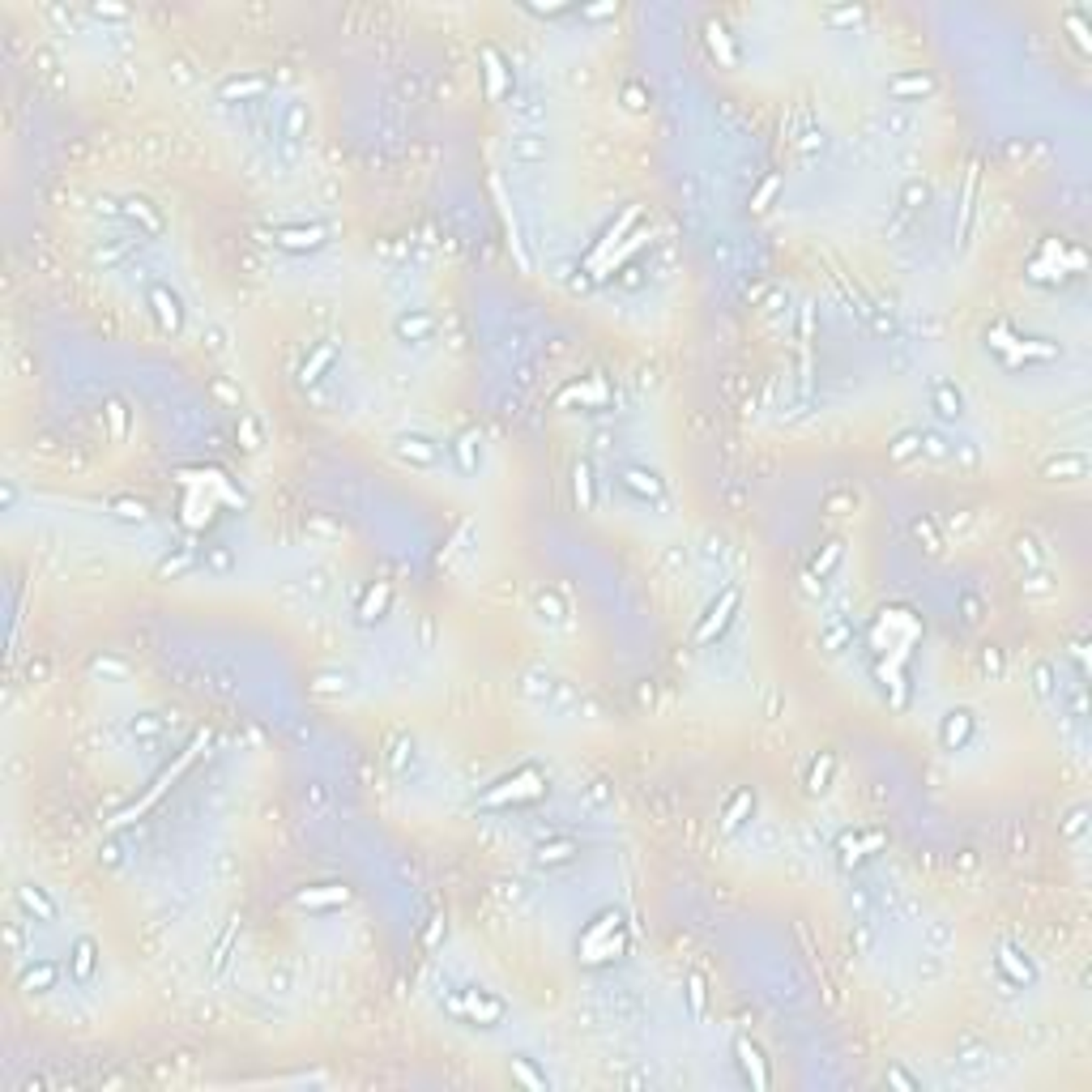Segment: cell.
Returning <instances> with one entry per match:
<instances>
[{
    "instance_id": "d6a6232c",
    "label": "cell",
    "mask_w": 1092,
    "mask_h": 1092,
    "mask_svg": "<svg viewBox=\"0 0 1092 1092\" xmlns=\"http://www.w3.org/2000/svg\"><path fill=\"white\" fill-rule=\"evenodd\" d=\"M201 564H205V572H214V576H231L235 572V551H231V546H205Z\"/></svg>"
},
{
    "instance_id": "be15d7a7",
    "label": "cell",
    "mask_w": 1092,
    "mask_h": 1092,
    "mask_svg": "<svg viewBox=\"0 0 1092 1092\" xmlns=\"http://www.w3.org/2000/svg\"><path fill=\"white\" fill-rule=\"evenodd\" d=\"M593 444H597L602 452H610V448H614V431H593Z\"/></svg>"
},
{
    "instance_id": "83f0119b",
    "label": "cell",
    "mask_w": 1092,
    "mask_h": 1092,
    "mask_svg": "<svg viewBox=\"0 0 1092 1092\" xmlns=\"http://www.w3.org/2000/svg\"><path fill=\"white\" fill-rule=\"evenodd\" d=\"M265 90H269V82H265V78H227V82L218 86V94H222L227 103H235V99H239V103H248V99H260Z\"/></svg>"
},
{
    "instance_id": "94428289",
    "label": "cell",
    "mask_w": 1092,
    "mask_h": 1092,
    "mask_svg": "<svg viewBox=\"0 0 1092 1092\" xmlns=\"http://www.w3.org/2000/svg\"><path fill=\"white\" fill-rule=\"evenodd\" d=\"M887 1084H901V1088H918V1079H913L909 1071H901V1067H892V1071H887Z\"/></svg>"
},
{
    "instance_id": "30bf717a",
    "label": "cell",
    "mask_w": 1092,
    "mask_h": 1092,
    "mask_svg": "<svg viewBox=\"0 0 1092 1092\" xmlns=\"http://www.w3.org/2000/svg\"><path fill=\"white\" fill-rule=\"evenodd\" d=\"M939 90V82L930 73H892L887 78V99L892 103H922Z\"/></svg>"
},
{
    "instance_id": "44dd1931",
    "label": "cell",
    "mask_w": 1092,
    "mask_h": 1092,
    "mask_svg": "<svg viewBox=\"0 0 1092 1092\" xmlns=\"http://www.w3.org/2000/svg\"><path fill=\"white\" fill-rule=\"evenodd\" d=\"M388 602H393V585L388 581H376L363 597H359V624H376V619H384V610H388Z\"/></svg>"
},
{
    "instance_id": "7402d4cb",
    "label": "cell",
    "mask_w": 1092,
    "mask_h": 1092,
    "mask_svg": "<svg viewBox=\"0 0 1092 1092\" xmlns=\"http://www.w3.org/2000/svg\"><path fill=\"white\" fill-rule=\"evenodd\" d=\"M60 982V965L56 961H35L30 969H22V990L26 994H47Z\"/></svg>"
},
{
    "instance_id": "7bdbcfd3",
    "label": "cell",
    "mask_w": 1092,
    "mask_h": 1092,
    "mask_svg": "<svg viewBox=\"0 0 1092 1092\" xmlns=\"http://www.w3.org/2000/svg\"><path fill=\"white\" fill-rule=\"evenodd\" d=\"M512 115H517V120H525V124H538V120H542V115H546V107H542V103H538V99H529V94H521V99H517V103H512Z\"/></svg>"
},
{
    "instance_id": "7dc6e473",
    "label": "cell",
    "mask_w": 1092,
    "mask_h": 1092,
    "mask_svg": "<svg viewBox=\"0 0 1092 1092\" xmlns=\"http://www.w3.org/2000/svg\"><path fill=\"white\" fill-rule=\"evenodd\" d=\"M576 500H581L585 508H593V469H589V465L576 469Z\"/></svg>"
},
{
    "instance_id": "9f6ffc18",
    "label": "cell",
    "mask_w": 1092,
    "mask_h": 1092,
    "mask_svg": "<svg viewBox=\"0 0 1092 1092\" xmlns=\"http://www.w3.org/2000/svg\"><path fill=\"white\" fill-rule=\"evenodd\" d=\"M922 201H926V184H918V179L905 184V205H909V210H918Z\"/></svg>"
},
{
    "instance_id": "4fadbf2b",
    "label": "cell",
    "mask_w": 1092,
    "mask_h": 1092,
    "mask_svg": "<svg viewBox=\"0 0 1092 1092\" xmlns=\"http://www.w3.org/2000/svg\"><path fill=\"white\" fill-rule=\"evenodd\" d=\"M930 410L943 423H961L965 419V393L956 380H934L930 384Z\"/></svg>"
},
{
    "instance_id": "f35d334b",
    "label": "cell",
    "mask_w": 1092,
    "mask_h": 1092,
    "mask_svg": "<svg viewBox=\"0 0 1092 1092\" xmlns=\"http://www.w3.org/2000/svg\"><path fill=\"white\" fill-rule=\"evenodd\" d=\"M866 845H870V849H879V845H883V837H879V832H870V837H866V841H862V837H841V845H837V849H841V862H845V866H849V862H858V858H866V854H862V849H866Z\"/></svg>"
},
{
    "instance_id": "2e32d148",
    "label": "cell",
    "mask_w": 1092,
    "mask_h": 1092,
    "mask_svg": "<svg viewBox=\"0 0 1092 1092\" xmlns=\"http://www.w3.org/2000/svg\"><path fill=\"white\" fill-rule=\"evenodd\" d=\"M94 969H99V943L90 934H78L73 947H68V973H73L78 982H90Z\"/></svg>"
},
{
    "instance_id": "5b68a950",
    "label": "cell",
    "mask_w": 1092,
    "mask_h": 1092,
    "mask_svg": "<svg viewBox=\"0 0 1092 1092\" xmlns=\"http://www.w3.org/2000/svg\"><path fill=\"white\" fill-rule=\"evenodd\" d=\"M436 316L431 312H423V308H405V312H397L393 316V337H397V346H431L436 341Z\"/></svg>"
},
{
    "instance_id": "91938a15",
    "label": "cell",
    "mask_w": 1092,
    "mask_h": 1092,
    "mask_svg": "<svg viewBox=\"0 0 1092 1092\" xmlns=\"http://www.w3.org/2000/svg\"><path fill=\"white\" fill-rule=\"evenodd\" d=\"M239 427H244V448H260V436H256V423H252V419H239Z\"/></svg>"
},
{
    "instance_id": "7c38bea8",
    "label": "cell",
    "mask_w": 1092,
    "mask_h": 1092,
    "mask_svg": "<svg viewBox=\"0 0 1092 1092\" xmlns=\"http://www.w3.org/2000/svg\"><path fill=\"white\" fill-rule=\"evenodd\" d=\"M124 222H132L136 227V235H146V239H158L163 235V214L154 210V205L146 201V196H124V214H120Z\"/></svg>"
},
{
    "instance_id": "b9f144b4",
    "label": "cell",
    "mask_w": 1092,
    "mask_h": 1092,
    "mask_svg": "<svg viewBox=\"0 0 1092 1092\" xmlns=\"http://www.w3.org/2000/svg\"><path fill=\"white\" fill-rule=\"evenodd\" d=\"M913 538H918V542H926V551H930V555H939V551H943V538H939V529H934L926 517H918V521H913Z\"/></svg>"
},
{
    "instance_id": "e7e4bbea",
    "label": "cell",
    "mask_w": 1092,
    "mask_h": 1092,
    "mask_svg": "<svg viewBox=\"0 0 1092 1092\" xmlns=\"http://www.w3.org/2000/svg\"><path fill=\"white\" fill-rule=\"evenodd\" d=\"M1071 30H1075V43H1079V47H1088V35H1084V22H1079V13H1071Z\"/></svg>"
},
{
    "instance_id": "3957f363",
    "label": "cell",
    "mask_w": 1092,
    "mask_h": 1092,
    "mask_svg": "<svg viewBox=\"0 0 1092 1092\" xmlns=\"http://www.w3.org/2000/svg\"><path fill=\"white\" fill-rule=\"evenodd\" d=\"M393 457L410 469H440L444 465V444L436 436H423V431H401L393 440Z\"/></svg>"
},
{
    "instance_id": "60d3db41",
    "label": "cell",
    "mask_w": 1092,
    "mask_h": 1092,
    "mask_svg": "<svg viewBox=\"0 0 1092 1092\" xmlns=\"http://www.w3.org/2000/svg\"><path fill=\"white\" fill-rule=\"evenodd\" d=\"M1084 832H1088V806H1071V811H1067V819H1063V837L1079 841Z\"/></svg>"
},
{
    "instance_id": "8992f818",
    "label": "cell",
    "mask_w": 1092,
    "mask_h": 1092,
    "mask_svg": "<svg viewBox=\"0 0 1092 1092\" xmlns=\"http://www.w3.org/2000/svg\"><path fill=\"white\" fill-rule=\"evenodd\" d=\"M146 303H150V312H154L163 333H179L184 329V299L167 282H150L146 286Z\"/></svg>"
},
{
    "instance_id": "ac0fdd59",
    "label": "cell",
    "mask_w": 1092,
    "mask_h": 1092,
    "mask_svg": "<svg viewBox=\"0 0 1092 1092\" xmlns=\"http://www.w3.org/2000/svg\"><path fill=\"white\" fill-rule=\"evenodd\" d=\"M18 905H22L35 922H56V918H60V905L47 897V887H39V883H22V887H18Z\"/></svg>"
},
{
    "instance_id": "ee69618b",
    "label": "cell",
    "mask_w": 1092,
    "mask_h": 1092,
    "mask_svg": "<svg viewBox=\"0 0 1092 1092\" xmlns=\"http://www.w3.org/2000/svg\"><path fill=\"white\" fill-rule=\"evenodd\" d=\"M512 1075L521 1079V1084H529V1088H546V1075H538L533 1067H529V1058H521V1054H512Z\"/></svg>"
},
{
    "instance_id": "484cf974",
    "label": "cell",
    "mask_w": 1092,
    "mask_h": 1092,
    "mask_svg": "<svg viewBox=\"0 0 1092 1092\" xmlns=\"http://www.w3.org/2000/svg\"><path fill=\"white\" fill-rule=\"evenodd\" d=\"M887 457H892L897 465L922 457V427H905V431H897L892 440H887Z\"/></svg>"
},
{
    "instance_id": "9c48e42d",
    "label": "cell",
    "mask_w": 1092,
    "mask_h": 1092,
    "mask_svg": "<svg viewBox=\"0 0 1092 1092\" xmlns=\"http://www.w3.org/2000/svg\"><path fill=\"white\" fill-rule=\"evenodd\" d=\"M994 965H998V977H1003L1007 986H1015V990H1024V986L1037 982V965H1033L1020 947H1003V951L994 956Z\"/></svg>"
},
{
    "instance_id": "603a6c76",
    "label": "cell",
    "mask_w": 1092,
    "mask_h": 1092,
    "mask_svg": "<svg viewBox=\"0 0 1092 1092\" xmlns=\"http://www.w3.org/2000/svg\"><path fill=\"white\" fill-rule=\"evenodd\" d=\"M107 517H111V521H124V525H146V521H150V508H146V500L111 495V500H107Z\"/></svg>"
},
{
    "instance_id": "816d5d0a",
    "label": "cell",
    "mask_w": 1092,
    "mask_h": 1092,
    "mask_svg": "<svg viewBox=\"0 0 1092 1092\" xmlns=\"http://www.w3.org/2000/svg\"><path fill=\"white\" fill-rule=\"evenodd\" d=\"M961 614H965V624H977L982 619V597L977 593H961Z\"/></svg>"
},
{
    "instance_id": "277c9868",
    "label": "cell",
    "mask_w": 1092,
    "mask_h": 1092,
    "mask_svg": "<svg viewBox=\"0 0 1092 1092\" xmlns=\"http://www.w3.org/2000/svg\"><path fill=\"white\" fill-rule=\"evenodd\" d=\"M269 244L282 248V252H316L329 244V227L320 222H282L269 231Z\"/></svg>"
},
{
    "instance_id": "5bb4252c",
    "label": "cell",
    "mask_w": 1092,
    "mask_h": 1092,
    "mask_svg": "<svg viewBox=\"0 0 1092 1092\" xmlns=\"http://www.w3.org/2000/svg\"><path fill=\"white\" fill-rule=\"evenodd\" d=\"M973 734H977V717H973L969 709H951V713L943 717V725H939V742H943L947 751L969 747Z\"/></svg>"
},
{
    "instance_id": "db71d44e",
    "label": "cell",
    "mask_w": 1092,
    "mask_h": 1092,
    "mask_svg": "<svg viewBox=\"0 0 1092 1092\" xmlns=\"http://www.w3.org/2000/svg\"><path fill=\"white\" fill-rule=\"evenodd\" d=\"M862 22V9H832L828 13V26H858Z\"/></svg>"
},
{
    "instance_id": "ab89813d",
    "label": "cell",
    "mask_w": 1092,
    "mask_h": 1092,
    "mask_svg": "<svg viewBox=\"0 0 1092 1092\" xmlns=\"http://www.w3.org/2000/svg\"><path fill=\"white\" fill-rule=\"evenodd\" d=\"M922 457H930V461H951L956 457V448L939 436V431H930V427H922Z\"/></svg>"
},
{
    "instance_id": "9a60e30c",
    "label": "cell",
    "mask_w": 1092,
    "mask_h": 1092,
    "mask_svg": "<svg viewBox=\"0 0 1092 1092\" xmlns=\"http://www.w3.org/2000/svg\"><path fill=\"white\" fill-rule=\"evenodd\" d=\"M751 815H756V794H751V790H734V798H730L725 811H721V832H725V837L742 832V828L751 824Z\"/></svg>"
},
{
    "instance_id": "f907efd6",
    "label": "cell",
    "mask_w": 1092,
    "mask_h": 1092,
    "mask_svg": "<svg viewBox=\"0 0 1092 1092\" xmlns=\"http://www.w3.org/2000/svg\"><path fill=\"white\" fill-rule=\"evenodd\" d=\"M645 103H649L645 86H640V82H628V86H624V107H628V111H645Z\"/></svg>"
},
{
    "instance_id": "d6986e66",
    "label": "cell",
    "mask_w": 1092,
    "mask_h": 1092,
    "mask_svg": "<svg viewBox=\"0 0 1092 1092\" xmlns=\"http://www.w3.org/2000/svg\"><path fill=\"white\" fill-rule=\"evenodd\" d=\"M734 1054H738V1067L747 1071L751 1084H756V1088H768V1067H764V1054H760L756 1041H751V1037H738V1041H734Z\"/></svg>"
},
{
    "instance_id": "f5cc1de1",
    "label": "cell",
    "mask_w": 1092,
    "mask_h": 1092,
    "mask_svg": "<svg viewBox=\"0 0 1092 1092\" xmlns=\"http://www.w3.org/2000/svg\"><path fill=\"white\" fill-rule=\"evenodd\" d=\"M107 415H111V436L120 440V436H124V427H128V410H124L120 401H111V405H107Z\"/></svg>"
},
{
    "instance_id": "f546056e",
    "label": "cell",
    "mask_w": 1092,
    "mask_h": 1092,
    "mask_svg": "<svg viewBox=\"0 0 1092 1092\" xmlns=\"http://www.w3.org/2000/svg\"><path fill=\"white\" fill-rule=\"evenodd\" d=\"M832 773H837V756H832V751H824V756H815V760H811V768H806V790H811V794H824V790H828V781H832Z\"/></svg>"
},
{
    "instance_id": "681fc988",
    "label": "cell",
    "mask_w": 1092,
    "mask_h": 1092,
    "mask_svg": "<svg viewBox=\"0 0 1092 1092\" xmlns=\"http://www.w3.org/2000/svg\"><path fill=\"white\" fill-rule=\"evenodd\" d=\"M235 934H239V926H227V934H222V943H218V951H214V973H222V969H227V961H231V943H235Z\"/></svg>"
},
{
    "instance_id": "6da1fadb",
    "label": "cell",
    "mask_w": 1092,
    "mask_h": 1092,
    "mask_svg": "<svg viewBox=\"0 0 1092 1092\" xmlns=\"http://www.w3.org/2000/svg\"><path fill=\"white\" fill-rule=\"evenodd\" d=\"M448 1011L465 1024H478V1029H495V1024L508 1020V1003L491 990H478V986H465L448 998Z\"/></svg>"
},
{
    "instance_id": "7a4b0ae2",
    "label": "cell",
    "mask_w": 1092,
    "mask_h": 1092,
    "mask_svg": "<svg viewBox=\"0 0 1092 1092\" xmlns=\"http://www.w3.org/2000/svg\"><path fill=\"white\" fill-rule=\"evenodd\" d=\"M738 606H742V585L738 581H730V585H721L717 589V597L709 602V610L700 614V624H696V645H713L730 624H734V614H738Z\"/></svg>"
},
{
    "instance_id": "f6af8a7d",
    "label": "cell",
    "mask_w": 1092,
    "mask_h": 1092,
    "mask_svg": "<svg viewBox=\"0 0 1092 1092\" xmlns=\"http://www.w3.org/2000/svg\"><path fill=\"white\" fill-rule=\"evenodd\" d=\"M751 828H756V845H760V854H777V845H781L777 824H756V819H751Z\"/></svg>"
},
{
    "instance_id": "680465c9",
    "label": "cell",
    "mask_w": 1092,
    "mask_h": 1092,
    "mask_svg": "<svg viewBox=\"0 0 1092 1092\" xmlns=\"http://www.w3.org/2000/svg\"><path fill=\"white\" fill-rule=\"evenodd\" d=\"M721 555H725V542H721V538H713V533H709V538H704V559H709V564H713V559H721Z\"/></svg>"
},
{
    "instance_id": "ffe728a7",
    "label": "cell",
    "mask_w": 1092,
    "mask_h": 1092,
    "mask_svg": "<svg viewBox=\"0 0 1092 1092\" xmlns=\"http://www.w3.org/2000/svg\"><path fill=\"white\" fill-rule=\"evenodd\" d=\"M576 854H581V845H576L572 837H551V841H538L533 862H538V866H568Z\"/></svg>"
},
{
    "instance_id": "8fae6325",
    "label": "cell",
    "mask_w": 1092,
    "mask_h": 1092,
    "mask_svg": "<svg viewBox=\"0 0 1092 1092\" xmlns=\"http://www.w3.org/2000/svg\"><path fill=\"white\" fill-rule=\"evenodd\" d=\"M508 158L517 167H542L551 158V142L542 132H517V136H508Z\"/></svg>"
},
{
    "instance_id": "74e56055",
    "label": "cell",
    "mask_w": 1092,
    "mask_h": 1092,
    "mask_svg": "<svg viewBox=\"0 0 1092 1092\" xmlns=\"http://www.w3.org/2000/svg\"><path fill=\"white\" fill-rule=\"evenodd\" d=\"M1054 678H1058V674H1054V666H1050V661L1033 666V692H1037V696H1041L1046 704H1054V700H1058V688H1054Z\"/></svg>"
},
{
    "instance_id": "c3c4849f",
    "label": "cell",
    "mask_w": 1092,
    "mask_h": 1092,
    "mask_svg": "<svg viewBox=\"0 0 1092 1092\" xmlns=\"http://www.w3.org/2000/svg\"><path fill=\"white\" fill-rule=\"evenodd\" d=\"M688 1003H692V1015H704V977L700 973L688 977Z\"/></svg>"
},
{
    "instance_id": "d590c367",
    "label": "cell",
    "mask_w": 1092,
    "mask_h": 1092,
    "mask_svg": "<svg viewBox=\"0 0 1092 1092\" xmlns=\"http://www.w3.org/2000/svg\"><path fill=\"white\" fill-rule=\"evenodd\" d=\"M333 359H337V346H333V341H324V346H316V351L308 355V363H303V380H320V372H324V367H333Z\"/></svg>"
},
{
    "instance_id": "4316f807",
    "label": "cell",
    "mask_w": 1092,
    "mask_h": 1092,
    "mask_svg": "<svg viewBox=\"0 0 1092 1092\" xmlns=\"http://www.w3.org/2000/svg\"><path fill=\"white\" fill-rule=\"evenodd\" d=\"M346 901H351V892H346V887H337V883L308 887V892L295 897V905H303V909H329V905H346Z\"/></svg>"
},
{
    "instance_id": "03108f58",
    "label": "cell",
    "mask_w": 1092,
    "mask_h": 1092,
    "mask_svg": "<svg viewBox=\"0 0 1092 1092\" xmlns=\"http://www.w3.org/2000/svg\"><path fill=\"white\" fill-rule=\"evenodd\" d=\"M94 13H99V18H124V9H107V5H99Z\"/></svg>"
},
{
    "instance_id": "4dcf8cb0",
    "label": "cell",
    "mask_w": 1092,
    "mask_h": 1092,
    "mask_svg": "<svg viewBox=\"0 0 1092 1092\" xmlns=\"http://www.w3.org/2000/svg\"><path fill=\"white\" fill-rule=\"evenodd\" d=\"M1011 555H1015L1020 568H1033V572H1041V564H1046V551H1041V542L1033 533H1020L1015 546H1011Z\"/></svg>"
},
{
    "instance_id": "e0dca14e",
    "label": "cell",
    "mask_w": 1092,
    "mask_h": 1092,
    "mask_svg": "<svg viewBox=\"0 0 1092 1092\" xmlns=\"http://www.w3.org/2000/svg\"><path fill=\"white\" fill-rule=\"evenodd\" d=\"M448 452L457 457V469H461L465 478H474L478 469H483V436H478V431H461V436L448 444Z\"/></svg>"
},
{
    "instance_id": "11a10c76",
    "label": "cell",
    "mask_w": 1092,
    "mask_h": 1092,
    "mask_svg": "<svg viewBox=\"0 0 1092 1092\" xmlns=\"http://www.w3.org/2000/svg\"><path fill=\"white\" fill-rule=\"evenodd\" d=\"M1046 581H1050V576H1046V572H1037L1033 581H1024V589H1029L1033 597H1050V593H1054V585H1046Z\"/></svg>"
},
{
    "instance_id": "836d02e7",
    "label": "cell",
    "mask_w": 1092,
    "mask_h": 1092,
    "mask_svg": "<svg viewBox=\"0 0 1092 1092\" xmlns=\"http://www.w3.org/2000/svg\"><path fill=\"white\" fill-rule=\"evenodd\" d=\"M922 943H926L930 951H947V947L956 943V934H951V922H947V918H934V922H926V926H922Z\"/></svg>"
},
{
    "instance_id": "6f0895ef",
    "label": "cell",
    "mask_w": 1092,
    "mask_h": 1092,
    "mask_svg": "<svg viewBox=\"0 0 1092 1092\" xmlns=\"http://www.w3.org/2000/svg\"><path fill=\"white\" fill-rule=\"evenodd\" d=\"M777 188H781V179H777V175H773V179H764V188L756 192V210H764V205L773 201V192H777Z\"/></svg>"
},
{
    "instance_id": "ba28073f",
    "label": "cell",
    "mask_w": 1092,
    "mask_h": 1092,
    "mask_svg": "<svg viewBox=\"0 0 1092 1092\" xmlns=\"http://www.w3.org/2000/svg\"><path fill=\"white\" fill-rule=\"evenodd\" d=\"M619 487L628 495L645 500V504H666V483H661V474L649 469V465H624L619 469Z\"/></svg>"
},
{
    "instance_id": "1f68e13d",
    "label": "cell",
    "mask_w": 1092,
    "mask_h": 1092,
    "mask_svg": "<svg viewBox=\"0 0 1092 1092\" xmlns=\"http://www.w3.org/2000/svg\"><path fill=\"white\" fill-rule=\"evenodd\" d=\"M533 619L546 624V628H564V624H568V610H564V602H559L555 593H542V597L533 602Z\"/></svg>"
},
{
    "instance_id": "52a82bcc",
    "label": "cell",
    "mask_w": 1092,
    "mask_h": 1092,
    "mask_svg": "<svg viewBox=\"0 0 1092 1092\" xmlns=\"http://www.w3.org/2000/svg\"><path fill=\"white\" fill-rule=\"evenodd\" d=\"M1041 478H1046V483H1063V487L1084 483V478H1088V452L1084 448H1058L1041 465Z\"/></svg>"
},
{
    "instance_id": "f1b7e54d",
    "label": "cell",
    "mask_w": 1092,
    "mask_h": 1092,
    "mask_svg": "<svg viewBox=\"0 0 1092 1092\" xmlns=\"http://www.w3.org/2000/svg\"><path fill=\"white\" fill-rule=\"evenodd\" d=\"M128 734H132L136 742H163V738H167V721H163L158 713H136V717L128 721Z\"/></svg>"
},
{
    "instance_id": "bcb514c9",
    "label": "cell",
    "mask_w": 1092,
    "mask_h": 1092,
    "mask_svg": "<svg viewBox=\"0 0 1092 1092\" xmlns=\"http://www.w3.org/2000/svg\"><path fill=\"white\" fill-rule=\"evenodd\" d=\"M188 564H192V551H188V546H184V551H175V555H167V559L158 564V576H179V572H184Z\"/></svg>"
},
{
    "instance_id": "d4e9b609",
    "label": "cell",
    "mask_w": 1092,
    "mask_h": 1092,
    "mask_svg": "<svg viewBox=\"0 0 1092 1092\" xmlns=\"http://www.w3.org/2000/svg\"><path fill=\"white\" fill-rule=\"evenodd\" d=\"M619 922H624V918H619V913H614V909H606V913H597V918H593V926H589V930H585V934H581V951H585V956H589V951H593V947H597V943H602V939H614V934H619Z\"/></svg>"
},
{
    "instance_id": "6125c7cd",
    "label": "cell",
    "mask_w": 1092,
    "mask_h": 1092,
    "mask_svg": "<svg viewBox=\"0 0 1092 1092\" xmlns=\"http://www.w3.org/2000/svg\"><path fill=\"white\" fill-rule=\"evenodd\" d=\"M1071 713L1084 717V682H1075V688H1071Z\"/></svg>"
},
{
    "instance_id": "e575fe53",
    "label": "cell",
    "mask_w": 1092,
    "mask_h": 1092,
    "mask_svg": "<svg viewBox=\"0 0 1092 1092\" xmlns=\"http://www.w3.org/2000/svg\"><path fill=\"white\" fill-rule=\"evenodd\" d=\"M849 640H854V628L841 619V624H828V628H824V636H819V649L837 657V653H845V649H849Z\"/></svg>"
},
{
    "instance_id": "8d00e7d4",
    "label": "cell",
    "mask_w": 1092,
    "mask_h": 1092,
    "mask_svg": "<svg viewBox=\"0 0 1092 1092\" xmlns=\"http://www.w3.org/2000/svg\"><path fill=\"white\" fill-rule=\"evenodd\" d=\"M841 559H845V542H828V546H824V555H815V559H811V576H819V581H824V576H828V572H832Z\"/></svg>"
},
{
    "instance_id": "cb8c5ba5",
    "label": "cell",
    "mask_w": 1092,
    "mask_h": 1092,
    "mask_svg": "<svg viewBox=\"0 0 1092 1092\" xmlns=\"http://www.w3.org/2000/svg\"><path fill=\"white\" fill-rule=\"evenodd\" d=\"M308 128H312V111H308V103H303V99H291L286 111H282V136H286V142H303Z\"/></svg>"
}]
</instances>
